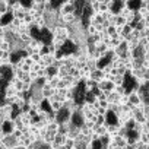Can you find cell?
I'll return each instance as SVG.
<instances>
[{"label":"cell","instance_id":"cell-1","mask_svg":"<svg viewBox=\"0 0 149 149\" xmlns=\"http://www.w3.org/2000/svg\"><path fill=\"white\" fill-rule=\"evenodd\" d=\"M58 15H66V13H73L74 12V5L70 2H63L58 8H57Z\"/></svg>","mask_w":149,"mask_h":149},{"label":"cell","instance_id":"cell-2","mask_svg":"<svg viewBox=\"0 0 149 149\" xmlns=\"http://www.w3.org/2000/svg\"><path fill=\"white\" fill-rule=\"evenodd\" d=\"M129 104L133 107V108H136V107H139L143 101H142V98H140V95L137 94V92H134V91H130L129 94Z\"/></svg>","mask_w":149,"mask_h":149},{"label":"cell","instance_id":"cell-3","mask_svg":"<svg viewBox=\"0 0 149 149\" xmlns=\"http://www.w3.org/2000/svg\"><path fill=\"white\" fill-rule=\"evenodd\" d=\"M91 78H92L94 81L100 82L101 79L105 78V73H104V70H102L101 67H97V69H94V70L91 72Z\"/></svg>","mask_w":149,"mask_h":149},{"label":"cell","instance_id":"cell-4","mask_svg":"<svg viewBox=\"0 0 149 149\" xmlns=\"http://www.w3.org/2000/svg\"><path fill=\"white\" fill-rule=\"evenodd\" d=\"M50 107H51V111L57 113L60 111L63 107H64V101H60V100H54L53 102H50Z\"/></svg>","mask_w":149,"mask_h":149},{"label":"cell","instance_id":"cell-5","mask_svg":"<svg viewBox=\"0 0 149 149\" xmlns=\"http://www.w3.org/2000/svg\"><path fill=\"white\" fill-rule=\"evenodd\" d=\"M84 85H85L86 91H92L97 86V81H94L92 78H88V79H84Z\"/></svg>","mask_w":149,"mask_h":149},{"label":"cell","instance_id":"cell-6","mask_svg":"<svg viewBox=\"0 0 149 149\" xmlns=\"http://www.w3.org/2000/svg\"><path fill=\"white\" fill-rule=\"evenodd\" d=\"M113 91H116L118 95L129 94V91H127V88H126V85H124V84H121V85H114V89H113Z\"/></svg>","mask_w":149,"mask_h":149},{"label":"cell","instance_id":"cell-7","mask_svg":"<svg viewBox=\"0 0 149 149\" xmlns=\"http://www.w3.org/2000/svg\"><path fill=\"white\" fill-rule=\"evenodd\" d=\"M91 72H92V70H91L88 66H84V67L81 69V78H82V81L91 78Z\"/></svg>","mask_w":149,"mask_h":149},{"label":"cell","instance_id":"cell-8","mask_svg":"<svg viewBox=\"0 0 149 149\" xmlns=\"http://www.w3.org/2000/svg\"><path fill=\"white\" fill-rule=\"evenodd\" d=\"M19 116H21L24 124H31V118H32V117H31L29 113H21V111H19Z\"/></svg>","mask_w":149,"mask_h":149},{"label":"cell","instance_id":"cell-9","mask_svg":"<svg viewBox=\"0 0 149 149\" xmlns=\"http://www.w3.org/2000/svg\"><path fill=\"white\" fill-rule=\"evenodd\" d=\"M9 12V5L6 0H0V13H8Z\"/></svg>","mask_w":149,"mask_h":149},{"label":"cell","instance_id":"cell-10","mask_svg":"<svg viewBox=\"0 0 149 149\" xmlns=\"http://www.w3.org/2000/svg\"><path fill=\"white\" fill-rule=\"evenodd\" d=\"M107 123V117L104 114H97V118H95V124H105Z\"/></svg>","mask_w":149,"mask_h":149},{"label":"cell","instance_id":"cell-11","mask_svg":"<svg viewBox=\"0 0 149 149\" xmlns=\"http://www.w3.org/2000/svg\"><path fill=\"white\" fill-rule=\"evenodd\" d=\"M6 26H3V25H0V38H5V34H6Z\"/></svg>","mask_w":149,"mask_h":149},{"label":"cell","instance_id":"cell-12","mask_svg":"<svg viewBox=\"0 0 149 149\" xmlns=\"http://www.w3.org/2000/svg\"><path fill=\"white\" fill-rule=\"evenodd\" d=\"M143 21L146 22V26H149V13H148V15H146V16L143 18Z\"/></svg>","mask_w":149,"mask_h":149},{"label":"cell","instance_id":"cell-13","mask_svg":"<svg viewBox=\"0 0 149 149\" xmlns=\"http://www.w3.org/2000/svg\"><path fill=\"white\" fill-rule=\"evenodd\" d=\"M143 60H149V51H145V54H143Z\"/></svg>","mask_w":149,"mask_h":149},{"label":"cell","instance_id":"cell-14","mask_svg":"<svg viewBox=\"0 0 149 149\" xmlns=\"http://www.w3.org/2000/svg\"><path fill=\"white\" fill-rule=\"evenodd\" d=\"M42 2H44V3H48V2H50V0H42Z\"/></svg>","mask_w":149,"mask_h":149},{"label":"cell","instance_id":"cell-15","mask_svg":"<svg viewBox=\"0 0 149 149\" xmlns=\"http://www.w3.org/2000/svg\"><path fill=\"white\" fill-rule=\"evenodd\" d=\"M2 16H3V13H0V19H2Z\"/></svg>","mask_w":149,"mask_h":149},{"label":"cell","instance_id":"cell-16","mask_svg":"<svg viewBox=\"0 0 149 149\" xmlns=\"http://www.w3.org/2000/svg\"><path fill=\"white\" fill-rule=\"evenodd\" d=\"M139 2H140V3H142V2H145V0H139Z\"/></svg>","mask_w":149,"mask_h":149},{"label":"cell","instance_id":"cell-17","mask_svg":"<svg viewBox=\"0 0 149 149\" xmlns=\"http://www.w3.org/2000/svg\"><path fill=\"white\" fill-rule=\"evenodd\" d=\"M0 69H2V63H0Z\"/></svg>","mask_w":149,"mask_h":149},{"label":"cell","instance_id":"cell-18","mask_svg":"<svg viewBox=\"0 0 149 149\" xmlns=\"http://www.w3.org/2000/svg\"><path fill=\"white\" fill-rule=\"evenodd\" d=\"M98 2H102V0H98Z\"/></svg>","mask_w":149,"mask_h":149}]
</instances>
